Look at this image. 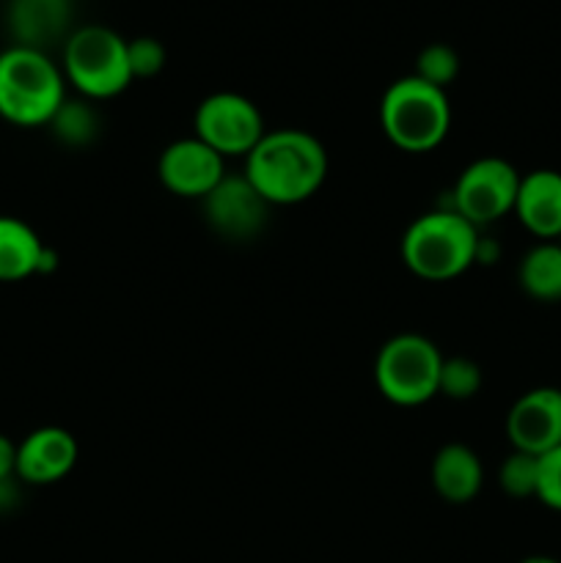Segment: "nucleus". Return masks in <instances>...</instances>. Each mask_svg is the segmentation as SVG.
Instances as JSON below:
<instances>
[{
  "instance_id": "nucleus-1",
  "label": "nucleus",
  "mask_w": 561,
  "mask_h": 563,
  "mask_svg": "<svg viewBox=\"0 0 561 563\" xmlns=\"http://www.w3.org/2000/svg\"><path fill=\"white\" fill-rule=\"evenodd\" d=\"M245 176L270 207H292L324 185L328 152L306 130L264 132L245 157Z\"/></svg>"
},
{
  "instance_id": "nucleus-2",
  "label": "nucleus",
  "mask_w": 561,
  "mask_h": 563,
  "mask_svg": "<svg viewBox=\"0 0 561 563\" xmlns=\"http://www.w3.org/2000/svg\"><path fill=\"white\" fill-rule=\"evenodd\" d=\"M64 86V71L44 49L14 44L0 53V119L9 124H50L66 99Z\"/></svg>"
},
{
  "instance_id": "nucleus-3",
  "label": "nucleus",
  "mask_w": 561,
  "mask_h": 563,
  "mask_svg": "<svg viewBox=\"0 0 561 563\" xmlns=\"http://www.w3.org/2000/svg\"><path fill=\"white\" fill-rule=\"evenodd\" d=\"M479 229L454 209H435L407 225L402 262L424 280H451L479 262Z\"/></svg>"
},
{
  "instance_id": "nucleus-4",
  "label": "nucleus",
  "mask_w": 561,
  "mask_h": 563,
  "mask_svg": "<svg viewBox=\"0 0 561 563\" xmlns=\"http://www.w3.org/2000/svg\"><path fill=\"white\" fill-rule=\"evenodd\" d=\"M380 124L385 137L402 152H432L443 143L451 126L449 97L443 88L407 75L391 82L380 102Z\"/></svg>"
},
{
  "instance_id": "nucleus-5",
  "label": "nucleus",
  "mask_w": 561,
  "mask_h": 563,
  "mask_svg": "<svg viewBox=\"0 0 561 563\" xmlns=\"http://www.w3.org/2000/svg\"><path fill=\"white\" fill-rule=\"evenodd\" d=\"M64 77L88 99H110L132 82L127 42L105 25H86L64 44Z\"/></svg>"
},
{
  "instance_id": "nucleus-6",
  "label": "nucleus",
  "mask_w": 561,
  "mask_h": 563,
  "mask_svg": "<svg viewBox=\"0 0 561 563\" xmlns=\"http://www.w3.org/2000/svg\"><path fill=\"white\" fill-rule=\"evenodd\" d=\"M443 355L429 339L402 333L385 341L374 363L380 394L399 407L427 405L438 396Z\"/></svg>"
},
{
  "instance_id": "nucleus-7",
  "label": "nucleus",
  "mask_w": 561,
  "mask_h": 563,
  "mask_svg": "<svg viewBox=\"0 0 561 563\" xmlns=\"http://www.w3.org/2000/svg\"><path fill=\"white\" fill-rule=\"evenodd\" d=\"M198 141L207 143L220 157H248L258 141L264 137L262 110L248 97L234 91L209 93L196 110Z\"/></svg>"
},
{
  "instance_id": "nucleus-8",
  "label": "nucleus",
  "mask_w": 561,
  "mask_h": 563,
  "mask_svg": "<svg viewBox=\"0 0 561 563\" xmlns=\"http://www.w3.org/2000/svg\"><path fill=\"white\" fill-rule=\"evenodd\" d=\"M517 190H520V174L515 165L501 157L473 159L457 179L451 209L482 229L515 212Z\"/></svg>"
},
{
  "instance_id": "nucleus-9",
  "label": "nucleus",
  "mask_w": 561,
  "mask_h": 563,
  "mask_svg": "<svg viewBox=\"0 0 561 563\" xmlns=\"http://www.w3.org/2000/svg\"><path fill=\"white\" fill-rule=\"evenodd\" d=\"M204 201V218L209 229L229 242L256 240L270 218V203L258 196L248 176H223Z\"/></svg>"
},
{
  "instance_id": "nucleus-10",
  "label": "nucleus",
  "mask_w": 561,
  "mask_h": 563,
  "mask_svg": "<svg viewBox=\"0 0 561 563\" xmlns=\"http://www.w3.org/2000/svg\"><path fill=\"white\" fill-rule=\"evenodd\" d=\"M157 176L174 196L207 198L223 181L226 165L223 157L204 141L182 137L160 154Z\"/></svg>"
},
{
  "instance_id": "nucleus-11",
  "label": "nucleus",
  "mask_w": 561,
  "mask_h": 563,
  "mask_svg": "<svg viewBox=\"0 0 561 563\" xmlns=\"http://www.w3.org/2000/svg\"><path fill=\"white\" fill-rule=\"evenodd\" d=\"M506 434L515 451L544 456L561 445V390L534 388L512 405Z\"/></svg>"
},
{
  "instance_id": "nucleus-12",
  "label": "nucleus",
  "mask_w": 561,
  "mask_h": 563,
  "mask_svg": "<svg viewBox=\"0 0 561 563\" xmlns=\"http://www.w3.org/2000/svg\"><path fill=\"white\" fill-rule=\"evenodd\" d=\"M77 440L61 427H42L16 445V478L33 487H47L72 473Z\"/></svg>"
},
{
  "instance_id": "nucleus-13",
  "label": "nucleus",
  "mask_w": 561,
  "mask_h": 563,
  "mask_svg": "<svg viewBox=\"0 0 561 563\" xmlns=\"http://www.w3.org/2000/svg\"><path fill=\"white\" fill-rule=\"evenodd\" d=\"M515 214L534 236L553 242L561 236V174L550 168L520 176Z\"/></svg>"
},
{
  "instance_id": "nucleus-14",
  "label": "nucleus",
  "mask_w": 561,
  "mask_h": 563,
  "mask_svg": "<svg viewBox=\"0 0 561 563\" xmlns=\"http://www.w3.org/2000/svg\"><path fill=\"white\" fill-rule=\"evenodd\" d=\"M484 484L482 460L462 443H449L435 454L432 487L449 504H471Z\"/></svg>"
},
{
  "instance_id": "nucleus-15",
  "label": "nucleus",
  "mask_w": 561,
  "mask_h": 563,
  "mask_svg": "<svg viewBox=\"0 0 561 563\" xmlns=\"http://www.w3.org/2000/svg\"><path fill=\"white\" fill-rule=\"evenodd\" d=\"M47 262L50 253L36 231L25 220L0 214V280L3 284L25 280L42 273Z\"/></svg>"
},
{
  "instance_id": "nucleus-16",
  "label": "nucleus",
  "mask_w": 561,
  "mask_h": 563,
  "mask_svg": "<svg viewBox=\"0 0 561 563\" xmlns=\"http://www.w3.org/2000/svg\"><path fill=\"white\" fill-rule=\"evenodd\" d=\"M522 291L534 300L561 302V242H539L522 256L517 269Z\"/></svg>"
},
{
  "instance_id": "nucleus-17",
  "label": "nucleus",
  "mask_w": 561,
  "mask_h": 563,
  "mask_svg": "<svg viewBox=\"0 0 561 563\" xmlns=\"http://www.w3.org/2000/svg\"><path fill=\"white\" fill-rule=\"evenodd\" d=\"M64 3L66 0H16L14 27L22 47L42 49L44 42L64 31Z\"/></svg>"
},
{
  "instance_id": "nucleus-18",
  "label": "nucleus",
  "mask_w": 561,
  "mask_h": 563,
  "mask_svg": "<svg viewBox=\"0 0 561 563\" xmlns=\"http://www.w3.org/2000/svg\"><path fill=\"white\" fill-rule=\"evenodd\" d=\"M50 126H53L55 137H58L64 146L86 148L99 137L102 121H99V113L88 102H80V99H64V104H61L58 113L53 115Z\"/></svg>"
},
{
  "instance_id": "nucleus-19",
  "label": "nucleus",
  "mask_w": 561,
  "mask_h": 563,
  "mask_svg": "<svg viewBox=\"0 0 561 563\" xmlns=\"http://www.w3.org/2000/svg\"><path fill=\"white\" fill-rule=\"evenodd\" d=\"M498 484L512 498H537L539 456L512 451L498 471Z\"/></svg>"
},
{
  "instance_id": "nucleus-20",
  "label": "nucleus",
  "mask_w": 561,
  "mask_h": 563,
  "mask_svg": "<svg viewBox=\"0 0 561 563\" xmlns=\"http://www.w3.org/2000/svg\"><path fill=\"white\" fill-rule=\"evenodd\" d=\"M413 75L421 77L429 86L443 88L446 91V86L454 82V77L460 75V55L449 44H429V47H424L418 53L416 71Z\"/></svg>"
},
{
  "instance_id": "nucleus-21",
  "label": "nucleus",
  "mask_w": 561,
  "mask_h": 563,
  "mask_svg": "<svg viewBox=\"0 0 561 563\" xmlns=\"http://www.w3.org/2000/svg\"><path fill=\"white\" fill-rule=\"evenodd\" d=\"M482 388V368L471 357H443L438 394L449 399H473Z\"/></svg>"
},
{
  "instance_id": "nucleus-22",
  "label": "nucleus",
  "mask_w": 561,
  "mask_h": 563,
  "mask_svg": "<svg viewBox=\"0 0 561 563\" xmlns=\"http://www.w3.org/2000/svg\"><path fill=\"white\" fill-rule=\"evenodd\" d=\"M127 60H130L132 80L138 77H154L165 66V47L152 36H138L127 42Z\"/></svg>"
},
{
  "instance_id": "nucleus-23",
  "label": "nucleus",
  "mask_w": 561,
  "mask_h": 563,
  "mask_svg": "<svg viewBox=\"0 0 561 563\" xmlns=\"http://www.w3.org/2000/svg\"><path fill=\"white\" fill-rule=\"evenodd\" d=\"M537 500L548 506V509L561 511V445L539 456Z\"/></svg>"
},
{
  "instance_id": "nucleus-24",
  "label": "nucleus",
  "mask_w": 561,
  "mask_h": 563,
  "mask_svg": "<svg viewBox=\"0 0 561 563\" xmlns=\"http://www.w3.org/2000/svg\"><path fill=\"white\" fill-rule=\"evenodd\" d=\"M16 476V443L0 434V482Z\"/></svg>"
},
{
  "instance_id": "nucleus-25",
  "label": "nucleus",
  "mask_w": 561,
  "mask_h": 563,
  "mask_svg": "<svg viewBox=\"0 0 561 563\" xmlns=\"http://www.w3.org/2000/svg\"><path fill=\"white\" fill-rule=\"evenodd\" d=\"M16 482L20 478H6V482H0V511L11 509V506L16 504V498H20V489H16Z\"/></svg>"
},
{
  "instance_id": "nucleus-26",
  "label": "nucleus",
  "mask_w": 561,
  "mask_h": 563,
  "mask_svg": "<svg viewBox=\"0 0 561 563\" xmlns=\"http://www.w3.org/2000/svg\"><path fill=\"white\" fill-rule=\"evenodd\" d=\"M520 563H561V561L550 559V555H531V559H526V561H520Z\"/></svg>"
},
{
  "instance_id": "nucleus-27",
  "label": "nucleus",
  "mask_w": 561,
  "mask_h": 563,
  "mask_svg": "<svg viewBox=\"0 0 561 563\" xmlns=\"http://www.w3.org/2000/svg\"><path fill=\"white\" fill-rule=\"evenodd\" d=\"M559 242H561V236H559Z\"/></svg>"
}]
</instances>
